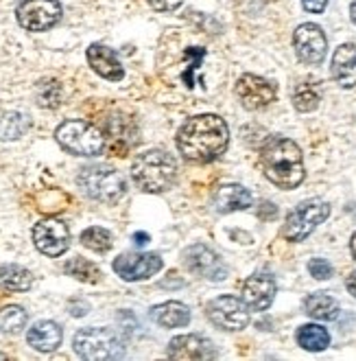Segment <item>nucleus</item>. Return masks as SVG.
I'll list each match as a JSON object with an SVG mask.
<instances>
[{
  "label": "nucleus",
  "mask_w": 356,
  "mask_h": 361,
  "mask_svg": "<svg viewBox=\"0 0 356 361\" xmlns=\"http://www.w3.org/2000/svg\"><path fill=\"white\" fill-rule=\"evenodd\" d=\"M330 73L341 88L356 86V44H341L334 51Z\"/></svg>",
  "instance_id": "18"
},
{
  "label": "nucleus",
  "mask_w": 356,
  "mask_h": 361,
  "mask_svg": "<svg viewBox=\"0 0 356 361\" xmlns=\"http://www.w3.org/2000/svg\"><path fill=\"white\" fill-rule=\"evenodd\" d=\"M319 88L312 81H302L293 90V105H295L298 112H312L319 105Z\"/></svg>",
  "instance_id": "25"
},
{
  "label": "nucleus",
  "mask_w": 356,
  "mask_h": 361,
  "mask_svg": "<svg viewBox=\"0 0 356 361\" xmlns=\"http://www.w3.org/2000/svg\"><path fill=\"white\" fill-rule=\"evenodd\" d=\"M134 241H136V245H144L146 241H149V235H144V232H136Z\"/></svg>",
  "instance_id": "37"
},
{
  "label": "nucleus",
  "mask_w": 356,
  "mask_h": 361,
  "mask_svg": "<svg viewBox=\"0 0 356 361\" xmlns=\"http://www.w3.org/2000/svg\"><path fill=\"white\" fill-rule=\"evenodd\" d=\"M37 103L42 108H57L61 103V88L57 81H42L37 86Z\"/></svg>",
  "instance_id": "30"
},
{
  "label": "nucleus",
  "mask_w": 356,
  "mask_h": 361,
  "mask_svg": "<svg viewBox=\"0 0 356 361\" xmlns=\"http://www.w3.org/2000/svg\"><path fill=\"white\" fill-rule=\"evenodd\" d=\"M260 160L267 180L282 190L298 188L306 178L302 149L291 138L271 136L262 147Z\"/></svg>",
  "instance_id": "2"
},
{
  "label": "nucleus",
  "mask_w": 356,
  "mask_h": 361,
  "mask_svg": "<svg viewBox=\"0 0 356 361\" xmlns=\"http://www.w3.org/2000/svg\"><path fill=\"white\" fill-rule=\"evenodd\" d=\"M205 315L215 326L225 331H241L249 324V307L243 302V298L234 295H219L210 300L205 307Z\"/></svg>",
  "instance_id": "9"
},
{
  "label": "nucleus",
  "mask_w": 356,
  "mask_h": 361,
  "mask_svg": "<svg viewBox=\"0 0 356 361\" xmlns=\"http://www.w3.org/2000/svg\"><path fill=\"white\" fill-rule=\"evenodd\" d=\"M64 271L77 281H83V283H98L101 281V269L88 259H79V257L70 259L64 265Z\"/></svg>",
  "instance_id": "26"
},
{
  "label": "nucleus",
  "mask_w": 356,
  "mask_h": 361,
  "mask_svg": "<svg viewBox=\"0 0 356 361\" xmlns=\"http://www.w3.org/2000/svg\"><path fill=\"white\" fill-rule=\"evenodd\" d=\"M61 326L57 322H51V320H42L37 324H33L27 333V342L31 348L39 350V353H53L59 348L61 344Z\"/></svg>",
  "instance_id": "19"
},
{
  "label": "nucleus",
  "mask_w": 356,
  "mask_h": 361,
  "mask_svg": "<svg viewBox=\"0 0 356 361\" xmlns=\"http://www.w3.org/2000/svg\"><path fill=\"white\" fill-rule=\"evenodd\" d=\"M276 281L271 274H254L243 285V302L249 311H267L276 298Z\"/></svg>",
  "instance_id": "16"
},
{
  "label": "nucleus",
  "mask_w": 356,
  "mask_h": 361,
  "mask_svg": "<svg viewBox=\"0 0 356 361\" xmlns=\"http://www.w3.org/2000/svg\"><path fill=\"white\" fill-rule=\"evenodd\" d=\"M304 309L315 320H334L339 315V302L328 293H310L304 300Z\"/></svg>",
  "instance_id": "22"
},
{
  "label": "nucleus",
  "mask_w": 356,
  "mask_h": 361,
  "mask_svg": "<svg viewBox=\"0 0 356 361\" xmlns=\"http://www.w3.org/2000/svg\"><path fill=\"white\" fill-rule=\"evenodd\" d=\"M308 271L312 279H317V281H328L330 276H332V265L326 261V259H312L308 263Z\"/></svg>",
  "instance_id": "31"
},
{
  "label": "nucleus",
  "mask_w": 356,
  "mask_h": 361,
  "mask_svg": "<svg viewBox=\"0 0 356 361\" xmlns=\"http://www.w3.org/2000/svg\"><path fill=\"white\" fill-rule=\"evenodd\" d=\"M298 344L304 348V350H310V353H319V350H326L328 344H330V335L324 326L319 324H304L298 329Z\"/></svg>",
  "instance_id": "23"
},
{
  "label": "nucleus",
  "mask_w": 356,
  "mask_h": 361,
  "mask_svg": "<svg viewBox=\"0 0 356 361\" xmlns=\"http://www.w3.org/2000/svg\"><path fill=\"white\" fill-rule=\"evenodd\" d=\"M350 18H352V23L356 25V0L350 5Z\"/></svg>",
  "instance_id": "39"
},
{
  "label": "nucleus",
  "mask_w": 356,
  "mask_h": 361,
  "mask_svg": "<svg viewBox=\"0 0 356 361\" xmlns=\"http://www.w3.org/2000/svg\"><path fill=\"white\" fill-rule=\"evenodd\" d=\"M88 63L98 77L108 81H120L125 77V68L120 59L116 57V53L103 44H92L88 49Z\"/></svg>",
  "instance_id": "17"
},
{
  "label": "nucleus",
  "mask_w": 356,
  "mask_h": 361,
  "mask_svg": "<svg viewBox=\"0 0 356 361\" xmlns=\"http://www.w3.org/2000/svg\"><path fill=\"white\" fill-rule=\"evenodd\" d=\"M328 215L330 206L324 200H306L286 215L282 235L286 241H304L312 230L328 219Z\"/></svg>",
  "instance_id": "7"
},
{
  "label": "nucleus",
  "mask_w": 356,
  "mask_h": 361,
  "mask_svg": "<svg viewBox=\"0 0 356 361\" xmlns=\"http://www.w3.org/2000/svg\"><path fill=\"white\" fill-rule=\"evenodd\" d=\"M0 359H7V355H3V353H0Z\"/></svg>",
  "instance_id": "40"
},
{
  "label": "nucleus",
  "mask_w": 356,
  "mask_h": 361,
  "mask_svg": "<svg viewBox=\"0 0 356 361\" xmlns=\"http://www.w3.org/2000/svg\"><path fill=\"white\" fill-rule=\"evenodd\" d=\"M166 355L171 359H179V361H184V359L203 361V359L219 357L215 344L203 335H179V337L171 339L169 348H166Z\"/></svg>",
  "instance_id": "15"
},
{
  "label": "nucleus",
  "mask_w": 356,
  "mask_h": 361,
  "mask_svg": "<svg viewBox=\"0 0 356 361\" xmlns=\"http://www.w3.org/2000/svg\"><path fill=\"white\" fill-rule=\"evenodd\" d=\"M276 83H271L258 75H243L236 81V97L245 110H262L276 101Z\"/></svg>",
  "instance_id": "13"
},
{
  "label": "nucleus",
  "mask_w": 356,
  "mask_h": 361,
  "mask_svg": "<svg viewBox=\"0 0 356 361\" xmlns=\"http://www.w3.org/2000/svg\"><path fill=\"white\" fill-rule=\"evenodd\" d=\"M15 18L27 31H49L61 18L59 0H23L15 9Z\"/></svg>",
  "instance_id": "8"
},
{
  "label": "nucleus",
  "mask_w": 356,
  "mask_h": 361,
  "mask_svg": "<svg viewBox=\"0 0 356 361\" xmlns=\"http://www.w3.org/2000/svg\"><path fill=\"white\" fill-rule=\"evenodd\" d=\"M88 309H90L88 302H75V300L70 302V313H72V315H86Z\"/></svg>",
  "instance_id": "35"
},
{
  "label": "nucleus",
  "mask_w": 356,
  "mask_h": 361,
  "mask_svg": "<svg viewBox=\"0 0 356 361\" xmlns=\"http://www.w3.org/2000/svg\"><path fill=\"white\" fill-rule=\"evenodd\" d=\"M229 142L227 123L217 114H197L188 118L177 132L179 154L195 164H208L223 156Z\"/></svg>",
  "instance_id": "1"
},
{
  "label": "nucleus",
  "mask_w": 356,
  "mask_h": 361,
  "mask_svg": "<svg viewBox=\"0 0 356 361\" xmlns=\"http://www.w3.org/2000/svg\"><path fill=\"white\" fill-rule=\"evenodd\" d=\"M267 3H276V0H267Z\"/></svg>",
  "instance_id": "41"
},
{
  "label": "nucleus",
  "mask_w": 356,
  "mask_h": 361,
  "mask_svg": "<svg viewBox=\"0 0 356 361\" xmlns=\"http://www.w3.org/2000/svg\"><path fill=\"white\" fill-rule=\"evenodd\" d=\"M151 320L164 329H179L191 322V309L182 302H162L151 309Z\"/></svg>",
  "instance_id": "21"
},
{
  "label": "nucleus",
  "mask_w": 356,
  "mask_h": 361,
  "mask_svg": "<svg viewBox=\"0 0 356 361\" xmlns=\"http://www.w3.org/2000/svg\"><path fill=\"white\" fill-rule=\"evenodd\" d=\"M29 315L23 307L9 305L5 309H0V331L3 333H20L27 326Z\"/></svg>",
  "instance_id": "27"
},
{
  "label": "nucleus",
  "mask_w": 356,
  "mask_h": 361,
  "mask_svg": "<svg viewBox=\"0 0 356 361\" xmlns=\"http://www.w3.org/2000/svg\"><path fill=\"white\" fill-rule=\"evenodd\" d=\"M293 47H295L298 59L302 63H308V66H317V63L324 61L326 51H328V39L326 33L322 31L319 25H300L293 33Z\"/></svg>",
  "instance_id": "12"
},
{
  "label": "nucleus",
  "mask_w": 356,
  "mask_h": 361,
  "mask_svg": "<svg viewBox=\"0 0 356 361\" xmlns=\"http://www.w3.org/2000/svg\"><path fill=\"white\" fill-rule=\"evenodd\" d=\"M276 212H278V210H276V206H274V204L265 202V204H262V208H260V217H262V219H271V217H276Z\"/></svg>",
  "instance_id": "34"
},
{
  "label": "nucleus",
  "mask_w": 356,
  "mask_h": 361,
  "mask_svg": "<svg viewBox=\"0 0 356 361\" xmlns=\"http://www.w3.org/2000/svg\"><path fill=\"white\" fill-rule=\"evenodd\" d=\"M55 138L61 149L72 156H101L106 149V134L81 118L61 123L55 130Z\"/></svg>",
  "instance_id": "5"
},
{
  "label": "nucleus",
  "mask_w": 356,
  "mask_h": 361,
  "mask_svg": "<svg viewBox=\"0 0 356 361\" xmlns=\"http://www.w3.org/2000/svg\"><path fill=\"white\" fill-rule=\"evenodd\" d=\"M114 271L120 276L122 281L136 283V281H146L153 274L162 269V259L155 252H125L114 261Z\"/></svg>",
  "instance_id": "11"
},
{
  "label": "nucleus",
  "mask_w": 356,
  "mask_h": 361,
  "mask_svg": "<svg viewBox=\"0 0 356 361\" xmlns=\"http://www.w3.org/2000/svg\"><path fill=\"white\" fill-rule=\"evenodd\" d=\"M33 285V276L29 269L20 265H3L0 267V287L7 291H27Z\"/></svg>",
  "instance_id": "24"
},
{
  "label": "nucleus",
  "mask_w": 356,
  "mask_h": 361,
  "mask_svg": "<svg viewBox=\"0 0 356 361\" xmlns=\"http://www.w3.org/2000/svg\"><path fill=\"white\" fill-rule=\"evenodd\" d=\"M33 243L42 254L57 259L70 247V230L59 219H53V217L42 219L33 228Z\"/></svg>",
  "instance_id": "10"
},
{
  "label": "nucleus",
  "mask_w": 356,
  "mask_h": 361,
  "mask_svg": "<svg viewBox=\"0 0 356 361\" xmlns=\"http://www.w3.org/2000/svg\"><path fill=\"white\" fill-rule=\"evenodd\" d=\"M29 127L27 116L18 114V112H9L0 116V138L3 140H15L20 138Z\"/></svg>",
  "instance_id": "29"
},
{
  "label": "nucleus",
  "mask_w": 356,
  "mask_h": 361,
  "mask_svg": "<svg viewBox=\"0 0 356 361\" xmlns=\"http://www.w3.org/2000/svg\"><path fill=\"white\" fill-rule=\"evenodd\" d=\"M184 265L191 269L193 274L197 276H203V279L208 281H223L227 276V269L221 265L219 257L210 250L205 247L201 243L197 245H191L186 252H184Z\"/></svg>",
  "instance_id": "14"
},
{
  "label": "nucleus",
  "mask_w": 356,
  "mask_h": 361,
  "mask_svg": "<svg viewBox=\"0 0 356 361\" xmlns=\"http://www.w3.org/2000/svg\"><path fill=\"white\" fill-rule=\"evenodd\" d=\"M254 197L251 193L241 186V184H225V186H219V190L215 193V208L219 212H234V210H245L251 206Z\"/></svg>",
  "instance_id": "20"
},
{
  "label": "nucleus",
  "mask_w": 356,
  "mask_h": 361,
  "mask_svg": "<svg viewBox=\"0 0 356 361\" xmlns=\"http://www.w3.org/2000/svg\"><path fill=\"white\" fill-rule=\"evenodd\" d=\"M345 287H348V291H350V293L354 295V298H356V271H352V274L348 276Z\"/></svg>",
  "instance_id": "36"
},
{
  "label": "nucleus",
  "mask_w": 356,
  "mask_h": 361,
  "mask_svg": "<svg viewBox=\"0 0 356 361\" xmlns=\"http://www.w3.org/2000/svg\"><path fill=\"white\" fill-rule=\"evenodd\" d=\"M182 3H184V0H149L151 9H155L160 13H171L175 9H179Z\"/></svg>",
  "instance_id": "32"
},
{
  "label": "nucleus",
  "mask_w": 356,
  "mask_h": 361,
  "mask_svg": "<svg viewBox=\"0 0 356 361\" xmlns=\"http://www.w3.org/2000/svg\"><path fill=\"white\" fill-rule=\"evenodd\" d=\"M81 243L86 245L88 250L92 252H108L112 247V232L106 230V228H101V226H92L88 230H83L81 232Z\"/></svg>",
  "instance_id": "28"
},
{
  "label": "nucleus",
  "mask_w": 356,
  "mask_h": 361,
  "mask_svg": "<svg viewBox=\"0 0 356 361\" xmlns=\"http://www.w3.org/2000/svg\"><path fill=\"white\" fill-rule=\"evenodd\" d=\"M77 184L90 200L101 204H116L127 190V182H125L122 173L108 164L83 166L77 176Z\"/></svg>",
  "instance_id": "4"
},
{
  "label": "nucleus",
  "mask_w": 356,
  "mask_h": 361,
  "mask_svg": "<svg viewBox=\"0 0 356 361\" xmlns=\"http://www.w3.org/2000/svg\"><path fill=\"white\" fill-rule=\"evenodd\" d=\"M75 353L88 361L120 359L125 355V342L112 329H83L72 339Z\"/></svg>",
  "instance_id": "6"
},
{
  "label": "nucleus",
  "mask_w": 356,
  "mask_h": 361,
  "mask_svg": "<svg viewBox=\"0 0 356 361\" xmlns=\"http://www.w3.org/2000/svg\"><path fill=\"white\" fill-rule=\"evenodd\" d=\"M132 178L144 193H164L175 184L177 162L171 154L162 149H149L134 158Z\"/></svg>",
  "instance_id": "3"
},
{
  "label": "nucleus",
  "mask_w": 356,
  "mask_h": 361,
  "mask_svg": "<svg viewBox=\"0 0 356 361\" xmlns=\"http://www.w3.org/2000/svg\"><path fill=\"white\" fill-rule=\"evenodd\" d=\"M328 5V0H302V7L308 13H322Z\"/></svg>",
  "instance_id": "33"
},
{
  "label": "nucleus",
  "mask_w": 356,
  "mask_h": 361,
  "mask_svg": "<svg viewBox=\"0 0 356 361\" xmlns=\"http://www.w3.org/2000/svg\"><path fill=\"white\" fill-rule=\"evenodd\" d=\"M350 250H352V257H354V261H356V232H354L352 239H350Z\"/></svg>",
  "instance_id": "38"
}]
</instances>
